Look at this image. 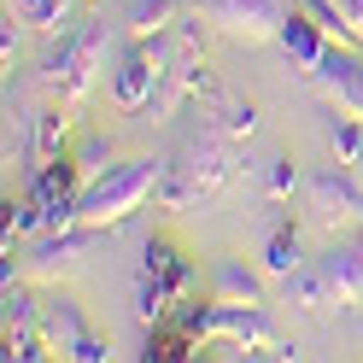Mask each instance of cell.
I'll list each match as a JSON object with an SVG mask.
<instances>
[{
    "label": "cell",
    "mask_w": 363,
    "mask_h": 363,
    "mask_svg": "<svg viewBox=\"0 0 363 363\" xmlns=\"http://www.w3.org/2000/svg\"><path fill=\"white\" fill-rule=\"evenodd\" d=\"M235 176V152L223 141L217 129L194 135V141H182L170 158H164V182H158V199H164L170 211H188V206H206L229 188Z\"/></svg>",
    "instance_id": "1"
},
{
    "label": "cell",
    "mask_w": 363,
    "mask_h": 363,
    "mask_svg": "<svg viewBox=\"0 0 363 363\" xmlns=\"http://www.w3.org/2000/svg\"><path fill=\"white\" fill-rule=\"evenodd\" d=\"M158 182H164V158H123V164H111L106 176H94L82 188L77 223H82V229H94V235L118 229V223H129L158 194Z\"/></svg>",
    "instance_id": "2"
},
{
    "label": "cell",
    "mask_w": 363,
    "mask_h": 363,
    "mask_svg": "<svg viewBox=\"0 0 363 363\" xmlns=\"http://www.w3.org/2000/svg\"><path fill=\"white\" fill-rule=\"evenodd\" d=\"M199 281V269L176 252V246L164 240H152L147 252H141V269H135V316L141 323H158V316H170L176 299H188Z\"/></svg>",
    "instance_id": "3"
},
{
    "label": "cell",
    "mask_w": 363,
    "mask_h": 363,
    "mask_svg": "<svg viewBox=\"0 0 363 363\" xmlns=\"http://www.w3.org/2000/svg\"><path fill=\"white\" fill-rule=\"evenodd\" d=\"M305 206H311V223L323 235H357L363 229V176L352 164L316 170L305 182Z\"/></svg>",
    "instance_id": "4"
},
{
    "label": "cell",
    "mask_w": 363,
    "mask_h": 363,
    "mask_svg": "<svg viewBox=\"0 0 363 363\" xmlns=\"http://www.w3.org/2000/svg\"><path fill=\"white\" fill-rule=\"evenodd\" d=\"M170 65H176V48L164 35L158 41H129L123 59H118V71H111V100H118V111L152 106L158 88H164V77H170Z\"/></svg>",
    "instance_id": "5"
},
{
    "label": "cell",
    "mask_w": 363,
    "mask_h": 363,
    "mask_svg": "<svg viewBox=\"0 0 363 363\" xmlns=\"http://www.w3.org/2000/svg\"><path fill=\"white\" fill-rule=\"evenodd\" d=\"M188 12H194V18H206L217 35L246 41V48H264V41H276L281 24H287L281 0H188Z\"/></svg>",
    "instance_id": "6"
},
{
    "label": "cell",
    "mask_w": 363,
    "mask_h": 363,
    "mask_svg": "<svg viewBox=\"0 0 363 363\" xmlns=\"http://www.w3.org/2000/svg\"><path fill=\"white\" fill-rule=\"evenodd\" d=\"M206 346H229V352H269L276 346V323L264 305H217L206 316Z\"/></svg>",
    "instance_id": "7"
},
{
    "label": "cell",
    "mask_w": 363,
    "mask_h": 363,
    "mask_svg": "<svg viewBox=\"0 0 363 363\" xmlns=\"http://www.w3.org/2000/svg\"><path fill=\"white\" fill-rule=\"evenodd\" d=\"M88 240H94V229H41L24 240V276L30 281H53V276H71V269L82 264Z\"/></svg>",
    "instance_id": "8"
},
{
    "label": "cell",
    "mask_w": 363,
    "mask_h": 363,
    "mask_svg": "<svg viewBox=\"0 0 363 363\" xmlns=\"http://www.w3.org/2000/svg\"><path fill=\"white\" fill-rule=\"evenodd\" d=\"M316 269H323V281H328V293H334L340 311L363 305V246L352 235H334L328 252H316Z\"/></svg>",
    "instance_id": "9"
},
{
    "label": "cell",
    "mask_w": 363,
    "mask_h": 363,
    "mask_svg": "<svg viewBox=\"0 0 363 363\" xmlns=\"http://www.w3.org/2000/svg\"><path fill=\"white\" fill-rule=\"evenodd\" d=\"M88 340V323L71 293H53L48 305H41V346H48V357H77V346Z\"/></svg>",
    "instance_id": "10"
},
{
    "label": "cell",
    "mask_w": 363,
    "mask_h": 363,
    "mask_svg": "<svg viewBox=\"0 0 363 363\" xmlns=\"http://www.w3.org/2000/svg\"><path fill=\"white\" fill-rule=\"evenodd\" d=\"M100 71H106V18H82L77 24V71H71V88H65V106L88 100Z\"/></svg>",
    "instance_id": "11"
},
{
    "label": "cell",
    "mask_w": 363,
    "mask_h": 363,
    "mask_svg": "<svg viewBox=\"0 0 363 363\" xmlns=\"http://www.w3.org/2000/svg\"><path fill=\"white\" fill-rule=\"evenodd\" d=\"M258 269L269 281H287L293 269H305V240H299V229H293L287 217H276L264 229V246H258Z\"/></svg>",
    "instance_id": "12"
},
{
    "label": "cell",
    "mask_w": 363,
    "mask_h": 363,
    "mask_svg": "<svg viewBox=\"0 0 363 363\" xmlns=\"http://www.w3.org/2000/svg\"><path fill=\"white\" fill-rule=\"evenodd\" d=\"M264 269H246L240 258H217L211 264V299L217 305H264Z\"/></svg>",
    "instance_id": "13"
},
{
    "label": "cell",
    "mask_w": 363,
    "mask_h": 363,
    "mask_svg": "<svg viewBox=\"0 0 363 363\" xmlns=\"http://www.w3.org/2000/svg\"><path fill=\"white\" fill-rule=\"evenodd\" d=\"M276 48H281L293 65H299V71H311V65L334 48V41H328V30L316 24L311 12H287V24H281V35H276Z\"/></svg>",
    "instance_id": "14"
},
{
    "label": "cell",
    "mask_w": 363,
    "mask_h": 363,
    "mask_svg": "<svg viewBox=\"0 0 363 363\" xmlns=\"http://www.w3.org/2000/svg\"><path fill=\"white\" fill-rule=\"evenodd\" d=\"M170 24H176V0H129V6H123L129 41H158Z\"/></svg>",
    "instance_id": "15"
},
{
    "label": "cell",
    "mask_w": 363,
    "mask_h": 363,
    "mask_svg": "<svg viewBox=\"0 0 363 363\" xmlns=\"http://www.w3.org/2000/svg\"><path fill=\"white\" fill-rule=\"evenodd\" d=\"M281 293H287V305H305V311H340L334 293H328V281H323V269H316V258L305 269H293V276L281 281Z\"/></svg>",
    "instance_id": "16"
},
{
    "label": "cell",
    "mask_w": 363,
    "mask_h": 363,
    "mask_svg": "<svg viewBox=\"0 0 363 363\" xmlns=\"http://www.w3.org/2000/svg\"><path fill=\"white\" fill-rule=\"evenodd\" d=\"M211 129L223 141H252L258 135V106L252 100H217L211 106Z\"/></svg>",
    "instance_id": "17"
},
{
    "label": "cell",
    "mask_w": 363,
    "mask_h": 363,
    "mask_svg": "<svg viewBox=\"0 0 363 363\" xmlns=\"http://www.w3.org/2000/svg\"><path fill=\"white\" fill-rule=\"evenodd\" d=\"M6 6L24 18L30 30H41V35H59L65 30V12H71V0H6Z\"/></svg>",
    "instance_id": "18"
},
{
    "label": "cell",
    "mask_w": 363,
    "mask_h": 363,
    "mask_svg": "<svg viewBox=\"0 0 363 363\" xmlns=\"http://www.w3.org/2000/svg\"><path fill=\"white\" fill-rule=\"evenodd\" d=\"M71 164H77V176H82V182L106 176V170H111V141H106V135H82V141L71 147Z\"/></svg>",
    "instance_id": "19"
},
{
    "label": "cell",
    "mask_w": 363,
    "mask_h": 363,
    "mask_svg": "<svg viewBox=\"0 0 363 363\" xmlns=\"http://www.w3.org/2000/svg\"><path fill=\"white\" fill-rule=\"evenodd\" d=\"M293 158L287 152H276V158H264V176H258V188H264V199L269 206H281V199H293Z\"/></svg>",
    "instance_id": "20"
},
{
    "label": "cell",
    "mask_w": 363,
    "mask_h": 363,
    "mask_svg": "<svg viewBox=\"0 0 363 363\" xmlns=\"http://www.w3.org/2000/svg\"><path fill=\"white\" fill-rule=\"evenodd\" d=\"M328 106H334V111H346V118H357V123H363V65H357V71H352L346 82L334 88V100H328Z\"/></svg>",
    "instance_id": "21"
},
{
    "label": "cell",
    "mask_w": 363,
    "mask_h": 363,
    "mask_svg": "<svg viewBox=\"0 0 363 363\" xmlns=\"http://www.w3.org/2000/svg\"><path fill=\"white\" fill-rule=\"evenodd\" d=\"M328 6L340 12V24H346V30H352V41L363 48V0H328Z\"/></svg>",
    "instance_id": "22"
},
{
    "label": "cell",
    "mask_w": 363,
    "mask_h": 363,
    "mask_svg": "<svg viewBox=\"0 0 363 363\" xmlns=\"http://www.w3.org/2000/svg\"><path fill=\"white\" fill-rule=\"evenodd\" d=\"M18 24H24V18L6 6V30H0V59H6V65H12V53H18Z\"/></svg>",
    "instance_id": "23"
},
{
    "label": "cell",
    "mask_w": 363,
    "mask_h": 363,
    "mask_svg": "<svg viewBox=\"0 0 363 363\" xmlns=\"http://www.w3.org/2000/svg\"><path fill=\"white\" fill-rule=\"evenodd\" d=\"M100 357H111V346H106V340H94V334H88L82 346H77V357H71V363H100Z\"/></svg>",
    "instance_id": "24"
},
{
    "label": "cell",
    "mask_w": 363,
    "mask_h": 363,
    "mask_svg": "<svg viewBox=\"0 0 363 363\" xmlns=\"http://www.w3.org/2000/svg\"><path fill=\"white\" fill-rule=\"evenodd\" d=\"M357 346H363V328H357Z\"/></svg>",
    "instance_id": "25"
}]
</instances>
